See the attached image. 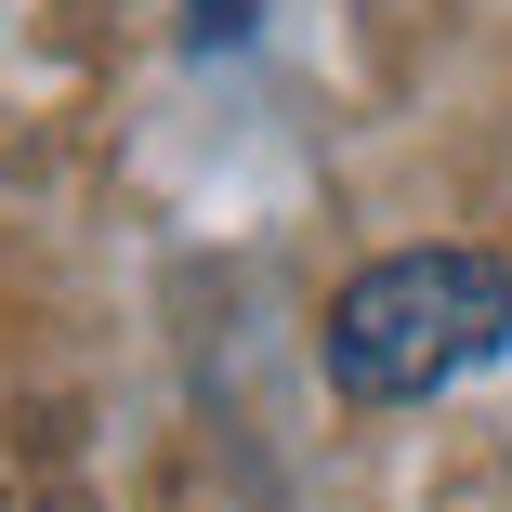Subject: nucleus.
Here are the masks:
<instances>
[{
	"label": "nucleus",
	"instance_id": "f257e3e1",
	"mask_svg": "<svg viewBox=\"0 0 512 512\" xmlns=\"http://www.w3.org/2000/svg\"><path fill=\"white\" fill-rule=\"evenodd\" d=\"M499 342H512V263L486 250H394L329 302V381L355 407H421L473 381Z\"/></svg>",
	"mask_w": 512,
	"mask_h": 512
},
{
	"label": "nucleus",
	"instance_id": "f03ea898",
	"mask_svg": "<svg viewBox=\"0 0 512 512\" xmlns=\"http://www.w3.org/2000/svg\"><path fill=\"white\" fill-rule=\"evenodd\" d=\"M237 27H250V0H184V40H197V53H224Z\"/></svg>",
	"mask_w": 512,
	"mask_h": 512
}]
</instances>
